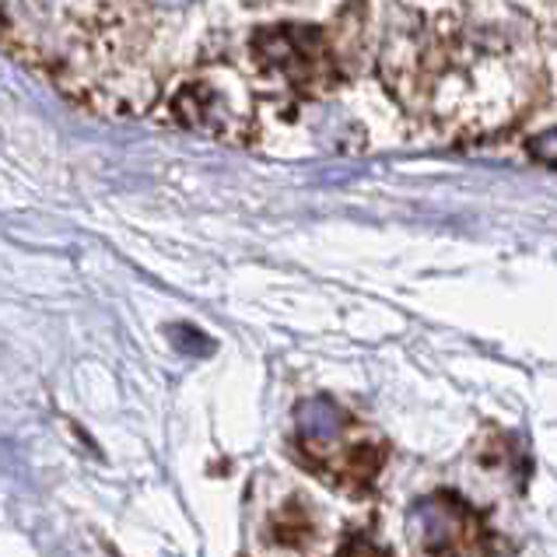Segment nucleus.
<instances>
[{"label":"nucleus","instance_id":"nucleus-1","mask_svg":"<svg viewBox=\"0 0 557 557\" xmlns=\"http://www.w3.org/2000/svg\"><path fill=\"white\" fill-rule=\"evenodd\" d=\"M372 63L386 99L432 140L508 134L550 82V25L516 4L379 8Z\"/></svg>","mask_w":557,"mask_h":557},{"label":"nucleus","instance_id":"nucleus-2","mask_svg":"<svg viewBox=\"0 0 557 557\" xmlns=\"http://www.w3.org/2000/svg\"><path fill=\"white\" fill-rule=\"evenodd\" d=\"M180 18L169 4H0V46L91 113L140 116L172 82Z\"/></svg>","mask_w":557,"mask_h":557},{"label":"nucleus","instance_id":"nucleus-3","mask_svg":"<svg viewBox=\"0 0 557 557\" xmlns=\"http://www.w3.org/2000/svg\"><path fill=\"white\" fill-rule=\"evenodd\" d=\"M249 22L225 42L232 53H211L257 88H277L288 99L323 102L355 85L372 67V8L351 4H274L249 8Z\"/></svg>","mask_w":557,"mask_h":557},{"label":"nucleus","instance_id":"nucleus-4","mask_svg":"<svg viewBox=\"0 0 557 557\" xmlns=\"http://www.w3.org/2000/svg\"><path fill=\"white\" fill-rule=\"evenodd\" d=\"M158 106L169 123L225 145H257L263 131L260 91L218 57H207L194 71L169 82Z\"/></svg>","mask_w":557,"mask_h":557},{"label":"nucleus","instance_id":"nucleus-5","mask_svg":"<svg viewBox=\"0 0 557 557\" xmlns=\"http://www.w3.org/2000/svg\"><path fill=\"white\" fill-rule=\"evenodd\" d=\"M424 557H481L484 522L459 498H442L424 505Z\"/></svg>","mask_w":557,"mask_h":557},{"label":"nucleus","instance_id":"nucleus-6","mask_svg":"<svg viewBox=\"0 0 557 557\" xmlns=\"http://www.w3.org/2000/svg\"><path fill=\"white\" fill-rule=\"evenodd\" d=\"M267 540L281 554L309 550V544H315V512L301 498H288L267 519Z\"/></svg>","mask_w":557,"mask_h":557},{"label":"nucleus","instance_id":"nucleus-7","mask_svg":"<svg viewBox=\"0 0 557 557\" xmlns=\"http://www.w3.org/2000/svg\"><path fill=\"white\" fill-rule=\"evenodd\" d=\"M333 557H386V550H382L379 544H372L369 536H351Z\"/></svg>","mask_w":557,"mask_h":557}]
</instances>
